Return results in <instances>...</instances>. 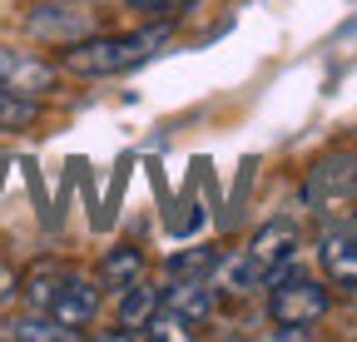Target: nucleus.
Segmentation results:
<instances>
[{"instance_id": "obj_16", "label": "nucleus", "mask_w": 357, "mask_h": 342, "mask_svg": "<svg viewBox=\"0 0 357 342\" xmlns=\"http://www.w3.org/2000/svg\"><path fill=\"white\" fill-rule=\"evenodd\" d=\"M129 10H144V15H154V20H174L178 10H189L194 0H124Z\"/></svg>"}, {"instance_id": "obj_14", "label": "nucleus", "mask_w": 357, "mask_h": 342, "mask_svg": "<svg viewBox=\"0 0 357 342\" xmlns=\"http://www.w3.org/2000/svg\"><path fill=\"white\" fill-rule=\"evenodd\" d=\"M35 119H40V100L15 95V90L0 84V130H25V124H35Z\"/></svg>"}, {"instance_id": "obj_4", "label": "nucleus", "mask_w": 357, "mask_h": 342, "mask_svg": "<svg viewBox=\"0 0 357 342\" xmlns=\"http://www.w3.org/2000/svg\"><path fill=\"white\" fill-rule=\"evenodd\" d=\"M303 199L318 213H357V154H333L312 164Z\"/></svg>"}, {"instance_id": "obj_11", "label": "nucleus", "mask_w": 357, "mask_h": 342, "mask_svg": "<svg viewBox=\"0 0 357 342\" xmlns=\"http://www.w3.org/2000/svg\"><path fill=\"white\" fill-rule=\"evenodd\" d=\"M134 278H144V253L134 248V243H119V248H109L105 258H100V288H129Z\"/></svg>"}, {"instance_id": "obj_12", "label": "nucleus", "mask_w": 357, "mask_h": 342, "mask_svg": "<svg viewBox=\"0 0 357 342\" xmlns=\"http://www.w3.org/2000/svg\"><path fill=\"white\" fill-rule=\"evenodd\" d=\"M6 337H20V342H75L79 327H65V322L50 318V313H35V318H15V322H6Z\"/></svg>"}, {"instance_id": "obj_8", "label": "nucleus", "mask_w": 357, "mask_h": 342, "mask_svg": "<svg viewBox=\"0 0 357 342\" xmlns=\"http://www.w3.org/2000/svg\"><path fill=\"white\" fill-rule=\"evenodd\" d=\"M248 258L268 273V283H273L283 268H293V258H298V224L293 219H273V224H263L253 238H248Z\"/></svg>"}, {"instance_id": "obj_13", "label": "nucleus", "mask_w": 357, "mask_h": 342, "mask_svg": "<svg viewBox=\"0 0 357 342\" xmlns=\"http://www.w3.org/2000/svg\"><path fill=\"white\" fill-rule=\"evenodd\" d=\"M218 283L229 288V293H258V288H268V273L248 258V253H234V258H218Z\"/></svg>"}, {"instance_id": "obj_9", "label": "nucleus", "mask_w": 357, "mask_h": 342, "mask_svg": "<svg viewBox=\"0 0 357 342\" xmlns=\"http://www.w3.org/2000/svg\"><path fill=\"white\" fill-rule=\"evenodd\" d=\"M213 303H218V288L208 278H169V288H159V308L189 327L213 318Z\"/></svg>"}, {"instance_id": "obj_7", "label": "nucleus", "mask_w": 357, "mask_h": 342, "mask_svg": "<svg viewBox=\"0 0 357 342\" xmlns=\"http://www.w3.org/2000/svg\"><path fill=\"white\" fill-rule=\"evenodd\" d=\"M0 84H6V90H15V95L40 100V95H50L55 84H60V70H55V65H45V60L30 55V50L0 45Z\"/></svg>"}, {"instance_id": "obj_5", "label": "nucleus", "mask_w": 357, "mask_h": 342, "mask_svg": "<svg viewBox=\"0 0 357 342\" xmlns=\"http://www.w3.org/2000/svg\"><path fill=\"white\" fill-rule=\"evenodd\" d=\"M89 25H95V15H89L84 0H40V6H30V15H25V30L35 40H55V45L84 40Z\"/></svg>"}, {"instance_id": "obj_2", "label": "nucleus", "mask_w": 357, "mask_h": 342, "mask_svg": "<svg viewBox=\"0 0 357 342\" xmlns=\"http://www.w3.org/2000/svg\"><path fill=\"white\" fill-rule=\"evenodd\" d=\"M100 278H84V273H65V268H40L25 288V297L40 308V313H50L60 318L65 327H84V322H95L100 313Z\"/></svg>"}, {"instance_id": "obj_6", "label": "nucleus", "mask_w": 357, "mask_h": 342, "mask_svg": "<svg viewBox=\"0 0 357 342\" xmlns=\"http://www.w3.org/2000/svg\"><path fill=\"white\" fill-rule=\"evenodd\" d=\"M318 268H323L328 288L357 293V228L352 224H333L318 238Z\"/></svg>"}, {"instance_id": "obj_15", "label": "nucleus", "mask_w": 357, "mask_h": 342, "mask_svg": "<svg viewBox=\"0 0 357 342\" xmlns=\"http://www.w3.org/2000/svg\"><path fill=\"white\" fill-rule=\"evenodd\" d=\"M213 268H218L213 248H189V253H174L169 258V278H208Z\"/></svg>"}, {"instance_id": "obj_1", "label": "nucleus", "mask_w": 357, "mask_h": 342, "mask_svg": "<svg viewBox=\"0 0 357 342\" xmlns=\"http://www.w3.org/2000/svg\"><path fill=\"white\" fill-rule=\"evenodd\" d=\"M169 40H174V25L169 20L124 30V35H84V40H75V45H65L60 70L65 75H79V79H114V75H129V70L149 65Z\"/></svg>"}, {"instance_id": "obj_10", "label": "nucleus", "mask_w": 357, "mask_h": 342, "mask_svg": "<svg viewBox=\"0 0 357 342\" xmlns=\"http://www.w3.org/2000/svg\"><path fill=\"white\" fill-rule=\"evenodd\" d=\"M159 313V288H149L144 278H134L129 288H119V322H124V337H144L149 318Z\"/></svg>"}, {"instance_id": "obj_3", "label": "nucleus", "mask_w": 357, "mask_h": 342, "mask_svg": "<svg viewBox=\"0 0 357 342\" xmlns=\"http://www.w3.org/2000/svg\"><path fill=\"white\" fill-rule=\"evenodd\" d=\"M328 288L318 278L307 273H278L273 283H268V318H273L278 327H312L323 313H328Z\"/></svg>"}]
</instances>
